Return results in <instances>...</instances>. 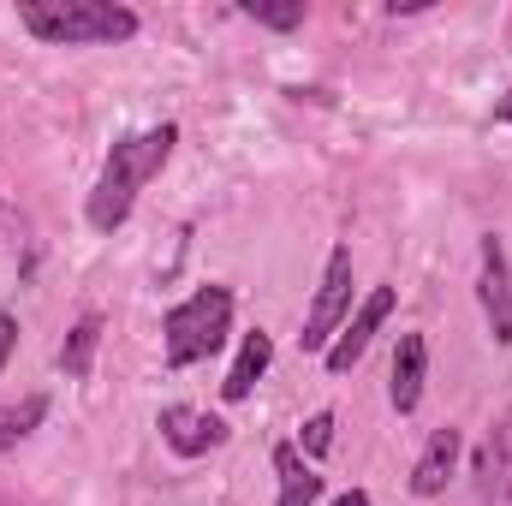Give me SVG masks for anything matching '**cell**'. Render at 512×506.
<instances>
[{
	"label": "cell",
	"mask_w": 512,
	"mask_h": 506,
	"mask_svg": "<svg viewBox=\"0 0 512 506\" xmlns=\"http://www.w3.org/2000/svg\"><path fill=\"white\" fill-rule=\"evenodd\" d=\"M239 12L256 18L262 30H298L304 24V0H239Z\"/></svg>",
	"instance_id": "obj_15"
},
{
	"label": "cell",
	"mask_w": 512,
	"mask_h": 506,
	"mask_svg": "<svg viewBox=\"0 0 512 506\" xmlns=\"http://www.w3.org/2000/svg\"><path fill=\"white\" fill-rule=\"evenodd\" d=\"M453 465H459V429L447 423V429H435L429 447L417 453V465H411V495H417V501H435V495L453 483Z\"/></svg>",
	"instance_id": "obj_10"
},
{
	"label": "cell",
	"mask_w": 512,
	"mask_h": 506,
	"mask_svg": "<svg viewBox=\"0 0 512 506\" xmlns=\"http://www.w3.org/2000/svg\"><path fill=\"white\" fill-rule=\"evenodd\" d=\"M334 506H376V501H370L364 489H346V495H340V501H334Z\"/></svg>",
	"instance_id": "obj_18"
},
{
	"label": "cell",
	"mask_w": 512,
	"mask_h": 506,
	"mask_svg": "<svg viewBox=\"0 0 512 506\" xmlns=\"http://www.w3.org/2000/svg\"><path fill=\"white\" fill-rule=\"evenodd\" d=\"M268 364H274V340L256 328V334H245V346H239V358H233V370H227V381H221V399H251V387L262 376H268Z\"/></svg>",
	"instance_id": "obj_12"
},
{
	"label": "cell",
	"mask_w": 512,
	"mask_h": 506,
	"mask_svg": "<svg viewBox=\"0 0 512 506\" xmlns=\"http://www.w3.org/2000/svg\"><path fill=\"white\" fill-rule=\"evenodd\" d=\"M423 381H429V340L423 334H399V352H393V381H387V399L399 417H411L423 405Z\"/></svg>",
	"instance_id": "obj_9"
},
{
	"label": "cell",
	"mask_w": 512,
	"mask_h": 506,
	"mask_svg": "<svg viewBox=\"0 0 512 506\" xmlns=\"http://www.w3.org/2000/svg\"><path fill=\"white\" fill-rule=\"evenodd\" d=\"M328 447H334V411H316V417L298 429V453H304V459H322Z\"/></svg>",
	"instance_id": "obj_16"
},
{
	"label": "cell",
	"mask_w": 512,
	"mask_h": 506,
	"mask_svg": "<svg viewBox=\"0 0 512 506\" xmlns=\"http://www.w3.org/2000/svg\"><path fill=\"white\" fill-rule=\"evenodd\" d=\"M233 334V292L227 286H197L191 298H179L161 322V352L167 370H191L203 358H215Z\"/></svg>",
	"instance_id": "obj_3"
},
{
	"label": "cell",
	"mask_w": 512,
	"mask_h": 506,
	"mask_svg": "<svg viewBox=\"0 0 512 506\" xmlns=\"http://www.w3.org/2000/svg\"><path fill=\"white\" fill-rule=\"evenodd\" d=\"M393 316V286H376L364 304H358V316H346V328L334 334V346L322 352V364H328V376H346V370H358V358L370 352V340L382 334V322Z\"/></svg>",
	"instance_id": "obj_6"
},
{
	"label": "cell",
	"mask_w": 512,
	"mask_h": 506,
	"mask_svg": "<svg viewBox=\"0 0 512 506\" xmlns=\"http://www.w3.org/2000/svg\"><path fill=\"white\" fill-rule=\"evenodd\" d=\"M18 24L36 42L54 48H102V42H131L137 36V12L114 0H24Z\"/></svg>",
	"instance_id": "obj_2"
},
{
	"label": "cell",
	"mask_w": 512,
	"mask_h": 506,
	"mask_svg": "<svg viewBox=\"0 0 512 506\" xmlns=\"http://www.w3.org/2000/svg\"><path fill=\"white\" fill-rule=\"evenodd\" d=\"M346 310H352V245H334L328 268H322V286H316V304L304 316V352H328L334 334L346 328Z\"/></svg>",
	"instance_id": "obj_4"
},
{
	"label": "cell",
	"mask_w": 512,
	"mask_h": 506,
	"mask_svg": "<svg viewBox=\"0 0 512 506\" xmlns=\"http://www.w3.org/2000/svg\"><path fill=\"white\" fill-rule=\"evenodd\" d=\"M155 429H161V441H167L179 459H203V453H215V447L227 441V423H221L215 411H197V405H161Z\"/></svg>",
	"instance_id": "obj_7"
},
{
	"label": "cell",
	"mask_w": 512,
	"mask_h": 506,
	"mask_svg": "<svg viewBox=\"0 0 512 506\" xmlns=\"http://www.w3.org/2000/svg\"><path fill=\"white\" fill-rule=\"evenodd\" d=\"M96 346H102V316L90 310V316L72 322V334H66V346H60V376L84 381L90 370H96Z\"/></svg>",
	"instance_id": "obj_13"
},
{
	"label": "cell",
	"mask_w": 512,
	"mask_h": 506,
	"mask_svg": "<svg viewBox=\"0 0 512 506\" xmlns=\"http://www.w3.org/2000/svg\"><path fill=\"white\" fill-rule=\"evenodd\" d=\"M274 477H280V506H316L322 501V477H316V465L292 441L274 447Z\"/></svg>",
	"instance_id": "obj_11"
},
{
	"label": "cell",
	"mask_w": 512,
	"mask_h": 506,
	"mask_svg": "<svg viewBox=\"0 0 512 506\" xmlns=\"http://www.w3.org/2000/svg\"><path fill=\"white\" fill-rule=\"evenodd\" d=\"M173 143H179V126H173V120H161V126L137 131V137H120V143L108 149L102 179H96V191H90V203H84V215H90V227H96V233H120V227H126L137 191L167 167Z\"/></svg>",
	"instance_id": "obj_1"
},
{
	"label": "cell",
	"mask_w": 512,
	"mask_h": 506,
	"mask_svg": "<svg viewBox=\"0 0 512 506\" xmlns=\"http://www.w3.org/2000/svg\"><path fill=\"white\" fill-rule=\"evenodd\" d=\"M12 346H18V322L0 310V370H6V358H12Z\"/></svg>",
	"instance_id": "obj_17"
},
{
	"label": "cell",
	"mask_w": 512,
	"mask_h": 506,
	"mask_svg": "<svg viewBox=\"0 0 512 506\" xmlns=\"http://www.w3.org/2000/svg\"><path fill=\"white\" fill-rule=\"evenodd\" d=\"M477 298H483L495 346H512V268H507V245L495 233H483V245H477Z\"/></svg>",
	"instance_id": "obj_5"
},
{
	"label": "cell",
	"mask_w": 512,
	"mask_h": 506,
	"mask_svg": "<svg viewBox=\"0 0 512 506\" xmlns=\"http://www.w3.org/2000/svg\"><path fill=\"white\" fill-rule=\"evenodd\" d=\"M471 477H477L483 501H512V411H501V423L483 435V447L471 459Z\"/></svg>",
	"instance_id": "obj_8"
},
{
	"label": "cell",
	"mask_w": 512,
	"mask_h": 506,
	"mask_svg": "<svg viewBox=\"0 0 512 506\" xmlns=\"http://www.w3.org/2000/svg\"><path fill=\"white\" fill-rule=\"evenodd\" d=\"M42 417H48V399H42V393H30V399H18V405H0V453H12Z\"/></svg>",
	"instance_id": "obj_14"
},
{
	"label": "cell",
	"mask_w": 512,
	"mask_h": 506,
	"mask_svg": "<svg viewBox=\"0 0 512 506\" xmlns=\"http://www.w3.org/2000/svg\"><path fill=\"white\" fill-rule=\"evenodd\" d=\"M495 120H501V126H512V90L501 96V108H495Z\"/></svg>",
	"instance_id": "obj_19"
}]
</instances>
